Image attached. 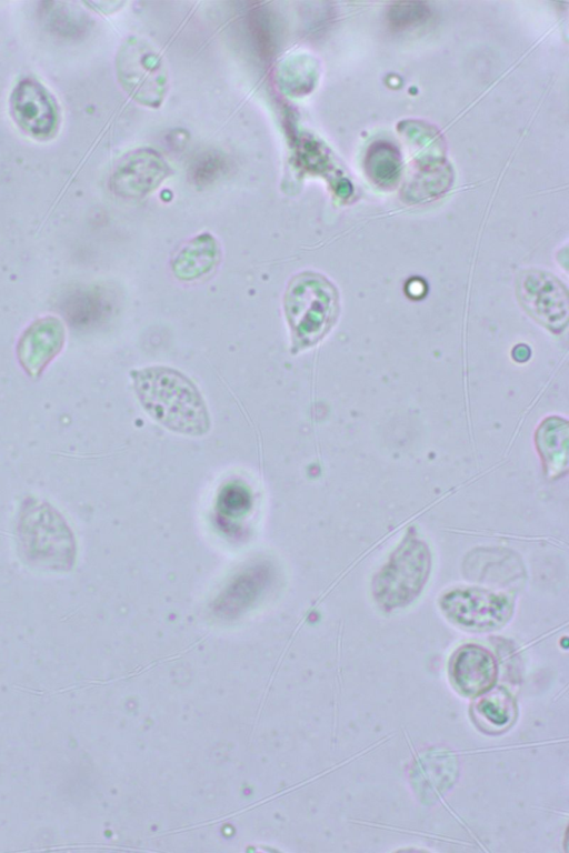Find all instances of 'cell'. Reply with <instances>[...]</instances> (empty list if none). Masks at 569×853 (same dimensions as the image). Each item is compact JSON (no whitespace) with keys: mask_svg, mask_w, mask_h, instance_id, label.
I'll use <instances>...</instances> for the list:
<instances>
[{"mask_svg":"<svg viewBox=\"0 0 569 853\" xmlns=\"http://www.w3.org/2000/svg\"><path fill=\"white\" fill-rule=\"evenodd\" d=\"M537 448L550 475L567 468L568 424L559 418H548L536 435Z\"/></svg>","mask_w":569,"mask_h":853,"instance_id":"cell-9","label":"cell"},{"mask_svg":"<svg viewBox=\"0 0 569 853\" xmlns=\"http://www.w3.org/2000/svg\"><path fill=\"white\" fill-rule=\"evenodd\" d=\"M429 14L425 2H396L388 10V20L392 29L405 30L422 23Z\"/></svg>","mask_w":569,"mask_h":853,"instance_id":"cell-12","label":"cell"},{"mask_svg":"<svg viewBox=\"0 0 569 853\" xmlns=\"http://www.w3.org/2000/svg\"><path fill=\"white\" fill-rule=\"evenodd\" d=\"M133 387L144 411L166 429L191 436L210 429V414L196 384L168 367L132 371Z\"/></svg>","mask_w":569,"mask_h":853,"instance_id":"cell-1","label":"cell"},{"mask_svg":"<svg viewBox=\"0 0 569 853\" xmlns=\"http://www.w3.org/2000/svg\"><path fill=\"white\" fill-rule=\"evenodd\" d=\"M518 294L523 307L549 330L561 331L568 319L566 287L553 275L529 272L521 277Z\"/></svg>","mask_w":569,"mask_h":853,"instance_id":"cell-7","label":"cell"},{"mask_svg":"<svg viewBox=\"0 0 569 853\" xmlns=\"http://www.w3.org/2000/svg\"><path fill=\"white\" fill-rule=\"evenodd\" d=\"M440 606L452 622L472 630L498 628L512 612L508 596L479 588L450 591L441 598Z\"/></svg>","mask_w":569,"mask_h":853,"instance_id":"cell-4","label":"cell"},{"mask_svg":"<svg viewBox=\"0 0 569 853\" xmlns=\"http://www.w3.org/2000/svg\"><path fill=\"white\" fill-rule=\"evenodd\" d=\"M10 112L16 123L37 139L52 137L58 128L57 104L48 90L33 79L17 83L10 97Z\"/></svg>","mask_w":569,"mask_h":853,"instance_id":"cell-6","label":"cell"},{"mask_svg":"<svg viewBox=\"0 0 569 853\" xmlns=\"http://www.w3.org/2000/svg\"><path fill=\"white\" fill-rule=\"evenodd\" d=\"M20 524L24 552L32 555L34 561L43 563L44 560L50 562L52 568L53 561L62 565L67 561L70 562L73 553L71 532L52 509L44 505L29 509Z\"/></svg>","mask_w":569,"mask_h":853,"instance_id":"cell-5","label":"cell"},{"mask_svg":"<svg viewBox=\"0 0 569 853\" xmlns=\"http://www.w3.org/2000/svg\"><path fill=\"white\" fill-rule=\"evenodd\" d=\"M369 177L379 185H392L400 170L398 150L387 141L371 145L366 158Z\"/></svg>","mask_w":569,"mask_h":853,"instance_id":"cell-10","label":"cell"},{"mask_svg":"<svg viewBox=\"0 0 569 853\" xmlns=\"http://www.w3.org/2000/svg\"><path fill=\"white\" fill-rule=\"evenodd\" d=\"M283 308L292 349L300 351L320 341L333 325L339 313L338 291L326 277L303 272L290 281Z\"/></svg>","mask_w":569,"mask_h":853,"instance_id":"cell-2","label":"cell"},{"mask_svg":"<svg viewBox=\"0 0 569 853\" xmlns=\"http://www.w3.org/2000/svg\"><path fill=\"white\" fill-rule=\"evenodd\" d=\"M429 572L428 545L408 533L373 579V596L385 610L405 606L420 594Z\"/></svg>","mask_w":569,"mask_h":853,"instance_id":"cell-3","label":"cell"},{"mask_svg":"<svg viewBox=\"0 0 569 853\" xmlns=\"http://www.w3.org/2000/svg\"><path fill=\"white\" fill-rule=\"evenodd\" d=\"M493 655L485 648L467 644L452 656L450 673L456 688L467 696L489 691L497 678Z\"/></svg>","mask_w":569,"mask_h":853,"instance_id":"cell-8","label":"cell"},{"mask_svg":"<svg viewBox=\"0 0 569 853\" xmlns=\"http://www.w3.org/2000/svg\"><path fill=\"white\" fill-rule=\"evenodd\" d=\"M476 704V710L490 724L502 727L510 723L515 715V703L503 689L487 691Z\"/></svg>","mask_w":569,"mask_h":853,"instance_id":"cell-11","label":"cell"}]
</instances>
